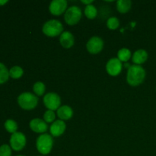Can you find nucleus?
<instances>
[{
  "label": "nucleus",
  "instance_id": "20",
  "mask_svg": "<svg viewBox=\"0 0 156 156\" xmlns=\"http://www.w3.org/2000/svg\"><path fill=\"white\" fill-rule=\"evenodd\" d=\"M5 129L8 132L13 134L17 132V129H18V124H17V123L14 120L9 119V120H7L5 122Z\"/></svg>",
  "mask_w": 156,
  "mask_h": 156
},
{
  "label": "nucleus",
  "instance_id": "7",
  "mask_svg": "<svg viewBox=\"0 0 156 156\" xmlns=\"http://www.w3.org/2000/svg\"><path fill=\"white\" fill-rule=\"evenodd\" d=\"M26 145V137L21 132H16L12 134L10 137V146L13 150L21 151Z\"/></svg>",
  "mask_w": 156,
  "mask_h": 156
},
{
  "label": "nucleus",
  "instance_id": "10",
  "mask_svg": "<svg viewBox=\"0 0 156 156\" xmlns=\"http://www.w3.org/2000/svg\"><path fill=\"white\" fill-rule=\"evenodd\" d=\"M67 5L66 0H53L50 3L49 10L52 15L58 16L66 12L67 10Z\"/></svg>",
  "mask_w": 156,
  "mask_h": 156
},
{
  "label": "nucleus",
  "instance_id": "23",
  "mask_svg": "<svg viewBox=\"0 0 156 156\" xmlns=\"http://www.w3.org/2000/svg\"><path fill=\"white\" fill-rule=\"evenodd\" d=\"M107 26L111 30H116L120 26V21L116 17H111L107 21Z\"/></svg>",
  "mask_w": 156,
  "mask_h": 156
},
{
  "label": "nucleus",
  "instance_id": "12",
  "mask_svg": "<svg viewBox=\"0 0 156 156\" xmlns=\"http://www.w3.org/2000/svg\"><path fill=\"white\" fill-rule=\"evenodd\" d=\"M30 128L34 132L37 133H43L48 129V126L45 121L41 119L35 118L30 122Z\"/></svg>",
  "mask_w": 156,
  "mask_h": 156
},
{
  "label": "nucleus",
  "instance_id": "4",
  "mask_svg": "<svg viewBox=\"0 0 156 156\" xmlns=\"http://www.w3.org/2000/svg\"><path fill=\"white\" fill-rule=\"evenodd\" d=\"M53 145V137L49 134H41L37 139V149L42 155H47L52 150Z\"/></svg>",
  "mask_w": 156,
  "mask_h": 156
},
{
  "label": "nucleus",
  "instance_id": "9",
  "mask_svg": "<svg viewBox=\"0 0 156 156\" xmlns=\"http://www.w3.org/2000/svg\"><path fill=\"white\" fill-rule=\"evenodd\" d=\"M88 51L91 54H97L100 53L104 47V41L101 37L97 36L92 37L86 44Z\"/></svg>",
  "mask_w": 156,
  "mask_h": 156
},
{
  "label": "nucleus",
  "instance_id": "24",
  "mask_svg": "<svg viewBox=\"0 0 156 156\" xmlns=\"http://www.w3.org/2000/svg\"><path fill=\"white\" fill-rule=\"evenodd\" d=\"M55 118H56V115L53 111H50V110H47L44 114V121L46 123H53L54 121Z\"/></svg>",
  "mask_w": 156,
  "mask_h": 156
},
{
  "label": "nucleus",
  "instance_id": "8",
  "mask_svg": "<svg viewBox=\"0 0 156 156\" xmlns=\"http://www.w3.org/2000/svg\"><path fill=\"white\" fill-rule=\"evenodd\" d=\"M123 64L118 58H112L107 62L106 70L111 76H117L121 73Z\"/></svg>",
  "mask_w": 156,
  "mask_h": 156
},
{
  "label": "nucleus",
  "instance_id": "25",
  "mask_svg": "<svg viewBox=\"0 0 156 156\" xmlns=\"http://www.w3.org/2000/svg\"><path fill=\"white\" fill-rule=\"evenodd\" d=\"M0 156H12V148L9 145L4 144L0 146Z\"/></svg>",
  "mask_w": 156,
  "mask_h": 156
},
{
  "label": "nucleus",
  "instance_id": "2",
  "mask_svg": "<svg viewBox=\"0 0 156 156\" xmlns=\"http://www.w3.org/2000/svg\"><path fill=\"white\" fill-rule=\"evenodd\" d=\"M18 103L22 109L30 111L34 109L38 104V98L30 92H24L18 98Z\"/></svg>",
  "mask_w": 156,
  "mask_h": 156
},
{
  "label": "nucleus",
  "instance_id": "21",
  "mask_svg": "<svg viewBox=\"0 0 156 156\" xmlns=\"http://www.w3.org/2000/svg\"><path fill=\"white\" fill-rule=\"evenodd\" d=\"M97 14L98 11L95 6L93 5H86L85 9V15L87 18H89V19H94L97 16Z\"/></svg>",
  "mask_w": 156,
  "mask_h": 156
},
{
  "label": "nucleus",
  "instance_id": "5",
  "mask_svg": "<svg viewBox=\"0 0 156 156\" xmlns=\"http://www.w3.org/2000/svg\"><path fill=\"white\" fill-rule=\"evenodd\" d=\"M82 18V11L78 6L73 5L69 8L65 12L64 19L69 25H75Z\"/></svg>",
  "mask_w": 156,
  "mask_h": 156
},
{
  "label": "nucleus",
  "instance_id": "19",
  "mask_svg": "<svg viewBox=\"0 0 156 156\" xmlns=\"http://www.w3.org/2000/svg\"><path fill=\"white\" fill-rule=\"evenodd\" d=\"M9 71L7 67L3 63L0 62V85L5 83L9 80Z\"/></svg>",
  "mask_w": 156,
  "mask_h": 156
},
{
  "label": "nucleus",
  "instance_id": "26",
  "mask_svg": "<svg viewBox=\"0 0 156 156\" xmlns=\"http://www.w3.org/2000/svg\"><path fill=\"white\" fill-rule=\"evenodd\" d=\"M82 2L88 5H91V3L93 2V0H82Z\"/></svg>",
  "mask_w": 156,
  "mask_h": 156
},
{
  "label": "nucleus",
  "instance_id": "18",
  "mask_svg": "<svg viewBox=\"0 0 156 156\" xmlns=\"http://www.w3.org/2000/svg\"><path fill=\"white\" fill-rule=\"evenodd\" d=\"M23 74H24V70L18 66H15L9 70V76L14 79H20L23 76Z\"/></svg>",
  "mask_w": 156,
  "mask_h": 156
},
{
  "label": "nucleus",
  "instance_id": "14",
  "mask_svg": "<svg viewBox=\"0 0 156 156\" xmlns=\"http://www.w3.org/2000/svg\"><path fill=\"white\" fill-rule=\"evenodd\" d=\"M148 59V53L145 50L140 49V50H136L133 55L132 60L136 65L140 66L141 64L146 62Z\"/></svg>",
  "mask_w": 156,
  "mask_h": 156
},
{
  "label": "nucleus",
  "instance_id": "3",
  "mask_svg": "<svg viewBox=\"0 0 156 156\" xmlns=\"http://www.w3.org/2000/svg\"><path fill=\"white\" fill-rule=\"evenodd\" d=\"M42 30L43 33L45 35L50 37H53L62 34L63 26L62 23L58 20H50L44 24Z\"/></svg>",
  "mask_w": 156,
  "mask_h": 156
},
{
  "label": "nucleus",
  "instance_id": "11",
  "mask_svg": "<svg viewBox=\"0 0 156 156\" xmlns=\"http://www.w3.org/2000/svg\"><path fill=\"white\" fill-rule=\"evenodd\" d=\"M66 128V125L63 120H56V121L53 122L50 126V133L54 137L60 136L61 135L64 133Z\"/></svg>",
  "mask_w": 156,
  "mask_h": 156
},
{
  "label": "nucleus",
  "instance_id": "27",
  "mask_svg": "<svg viewBox=\"0 0 156 156\" xmlns=\"http://www.w3.org/2000/svg\"><path fill=\"white\" fill-rule=\"evenodd\" d=\"M8 2L7 0H0V6H2Z\"/></svg>",
  "mask_w": 156,
  "mask_h": 156
},
{
  "label": "nucleus",
  "instance_id": "6",
  "mask_svg": "<svg viewBox=\"0 0 156 156\" xmlns=\"http://www.w3.org/2000/svg\"><path fill=\"white\" fill-rule=\"evenodd\" d=\"M44 104L47 109L54 111L60 108V97L56 93L50 92L44 96Z\"/></svg>",
  "mask_w": 156,
  "mask_h": 156
},
{
  "label": "nucleus",
  "instance_id": "15",
  "mask_svg": "<svg viewBox=\"0 0 156 156\" xmlns=\"http://www.w3.org/2000/svg\"><path fill=\"white\" fill-rule=\"evenodd\" d=\"M57 115L61 120H67L73 116V111L69 106L63 105L57 110Z\"/></svg>",
  "mask_w": 156,
  "mask_h": 156
},
{
  "label": "nucleus",
  "instance_id": "17",
  "mask_svg": "<svg viewBox=\"0 0 156 156\" xmlns=\"http://www.w3.org/2000/svg\"><path fill=\"white\" fill-rule=\"evenodd\" d=\"M131 56V51L127 48H122L117 53V57L120 59L121 62H126L129 59H130Z\"/></svg>",
  "mask_w": 156,
  "mask_h": 156
},
{
  "label": "nucleus",
  "instance_id": "13",
  "mask_svg": "<svg viewBox=\"0 0 156 156\" xmlns=\"http://www.w3.org/2000/svg\"><path fill=\"white\" fill-rule=\"evenodd\" d=\"M74 37H73V34L69 31L62 32L59 37L60 44L66 49H69L73 47L74 44Z\"/></svg>",
  "mask_w": 156,
  "mask_h": 156
},
{
  "label": "nucleus",
  "instance_id": "16",
  "mask_svg": "<svg viewBox=\"0 0 156 156\" xmlns=\"http://www.w3.org/2000/svg\"><path fill=\"white\" fill-rule=\"evenodd\" d=\"M132 2L129 0H118L117 2V9L120 13L125 14L131 9Z\"/></svg>",
  "mask_w": 156,
  "mask_h": 156
},
{
  "label": "nucleus",
  "instance_id": "1",
  "mask_svg": "<svg viewBox=\"0 0 156 156\" xmlns=\"http://www.w3.org/2000/svg\"><path fill=\"white\" fill-rule=\"evenodd\" d=\"M146 78V71L139 65L129 66L126 75V81L131 86H138L144 82Z\"/></svg>",
  "mask_w": 156,
  "mask_h": 156
},
{
  "label": "nucleus",
  "instance_id": "22",
  "mask_svg": "<svg viewBox=\"0 0 156 156\" xmlns=\"http://www.w3.org/2000/svg\"><path fill=\"white\" fill-rule=\"evenodd\" d=\"M33 90L37 96H41L44 94L46 90L45 85L41 82H37L34 85Z\"/></svg>",
  "mask_w": 156,
  "mask_h": 156
},
{
  "label": "nucleus",
  "instance_id": "28",
  "mask_svg": "<svg viewBox=\"0 0 156 156\" xmlns=\"http://www.w3.org/2000/svg\"><path fill=\"white\" fill-rule=\"evenodd\" d=\"M17 156H24V155H17Z\"/></svg>",
  "mask_w": 156,
  "mask_h": 156
}]
</instances>
